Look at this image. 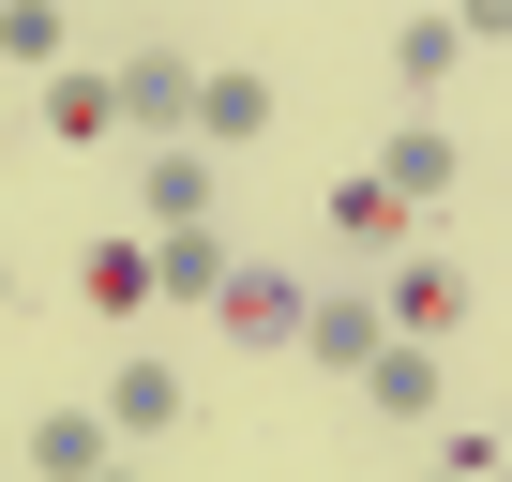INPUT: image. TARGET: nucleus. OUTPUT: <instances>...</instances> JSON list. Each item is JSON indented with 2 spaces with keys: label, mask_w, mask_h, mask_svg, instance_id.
Returning a JSON list of instances; mask_svg holds the SVG:
<instances>
[{
  "label": "nucleus",
  "mask_w": 512,
  "mask_h": 482,
  "mask_svg": "<svg viewBox=\"0 0 512 482\" xmlns=\"http://www.w3.org/2000/svg\"><path fill=\"white\" fill-rule=\"evenodd\" d=\"M76 302L91 317H136L151 302V241H91V257H76Z\"/></svg>",
  "instance_id": "9b49d317"
},
{
  "label": "nucleus",
  "mask_w": 512,
  "mask_h": 482,
  "mask_svg": "<svg viewBox=\"0 0 512 482\" xmlns=\"http://www.w3.org/2000/svg\"><path fill=\"white\" fill-rule=\"evenodd\" d=\"M106 422H121V437H166V422H181V362H151V347H136V362L106 377Z\"/></svg>",
  "instance_id": "9d476101"
},
{
  "label": "nucleus",
  "mask_w": 512,
  "mask_h": 482,
  "mask_svg": "<svg viewBox=\"0 0 512 482\" xmlns=\"http://www.w3.org/2000/svg\"><path fill=\"white\" fill-rule=\"evenodd\" d=\"M347 392H377V407H437V347H422V332H392V317H377V347H362V362H347Z\"/></svg>",
  "instance_id": "0eeeda50"
},
{
  "label": "nucleus",
  "mask_w": 512,
  "mask_h": 482,
  "mask_svg": "<svg viewBox=\"0 0 512 482\" xmlns=\"http://www.w3.org/2000/svg\"><path fill=\"white\" fill-rule=\"evenodd\" d=\"M121 121H136L151 151H181V136H196V61H166V46H136V61H121Z\"/></svg>",
  "instance_id": "f03ea898"
},
{
  "label": "nucleus",
  "mask_w": 512,
  "mask_h": 482,
  "mask_svg": "<svg viewBox=\"0 0 512 482\" xmlns=\"http://www.w3.org/2000/svg\"><path fill=\"white\" fill-rule=\"evenodd\" d=\"M302 302H317V287H302V272H272V257H241V272H226V302H211V317H226V332H241V347H302Z\"/></svg>",
  "instance_id": "f257e3e1"
},
{
  "label": "nucleus",
  "mask_w": 512,
  "mask_h": 482,
  "mask_svg": "<svg viewBox=\"0 0 512 482\" xmlns=\"http://www.w3.org/2000/svg\"><path fill=\"white\" fill-rule=\"evenodd\" d=\"M0 61H16V76H61V0H16V16H0Z\"/></svg>",
  "instance_id": "2eb2a0df"
},
{
  "label": "nucleus",
  "mask_w": 512,
  "mask_h": 482,
  "mask_svg": "<svg viewBox=\"0 0 512 482\" xmlns=\"http://www.w3.org/2000/svg\"><path fill=\"white\" fill-rule=\"evenodd\" d=\"M302 347H317V362L347 377V362L377 347V302H362V287H317V302H302Z\"/></svg>",
  "instance_id": "f8f14e48"
},
{
  "label": "nucleus",
  "mask_w": 512,
  "mask_h": 482,
  "mask_svg": "<svg viewBox=\"0 0 512 482\" xmlns=\"http://www.w3.org/2000/svg\"><path fill=\"white\" fill-rule=\"evenodd\" d=\"M46 136H61V151H106V136H121V76H76V61H61V76H46Z\"/></svg>",
  "instance_id": "6e6552de"
},
{
  "label": "nucleus",
  "mask_w": 512,
  "mask_h": 482,
  "mask_svg": "<svg viewBox=\"0 0 512 482\" xmlns=\"http://www.w3.org/2000/svg\"><path fill=\"white\" fill-rule=\"evenodd\" d=\"M226 272H241L226 211H211V226H151V287H166V302H226Z\"/></svg>",
  "instance_id": "20e7f679"
},
{
  "label": "nucleus",
  "mask_w": 512,
  "mask_h": 482,
  "mask_svg": "<svg viewBox=\"0 0 512 482\" xmlns=\"http://www.w3.org/2000/svg\"><path fill=\"white\" fill-rule=\"evenodd\" d=\"M317 226H332V241H362V257H407V196H392L377 166H347V181L317 196Z\"/></svg>",
  "instance_id": "39448f33"
},
{
  "label": "nucleus",
  "mask_w": 512,
  "mask_h": 482,
  "mask_svg": "<svg viewBox=\"0 0 512 482\" xmlns=\"http://www.w3.org/2000/svg\"><path fill=\"white\" fill-rule=\"evenodd\" d=\"M452 302H467L452 272H407V287H392V332H422V347H437V332H452Z\"/></svg>",
  "instance_id": "dca6fc26"
},
{
  "label": "nucleus",
  "mask_w": 512,
  "mask_h": 482,
  "mask_svg": "<svg viewBox=\"0 0 512 482\" xmlns=\"http://www.w3.org/2000/svg\"><path fill=\"white\" fill-rule=\"evenodd\" d=\"M136 211H151V226H211V211H226V151H196V136L151 151V166H136Z\"/></svg>",
  "instance_id": "7ed1b4c3"
},
{
  "label": "nucleus",
  "mask_w": 512,
  "mask_h": 482,
  "mask_svg": "<svg viewBox=\"0 0 512 482\" xmlns=\"http://www.w3.org/2000/svg\"><path fill=\"white\" fill-rule=\"evenodd\" d=\"M106 452H121V422H106V407H46V422H31V467H46V482H91Z\"/></svg>",
  "instance_id": "1a4fd4ad"
},
{
  "label": "nucleus",
  "mask_w": 512,
  "mask_h": 482,
  "mask_svg": "<svg viewBox=\"0 0 512 482\" xmlns=\"http://www.w3.org/2000/svg\"><path fill=\"white\" fill-rule=\"evenodd\" d=\"M392 76H407V91L467 76V16H407V31H392Z\"/></svg>",
  "instance_id": "ddd939ff"
},
{
  "label": "nucleus",
  "mask_w": 512,
  "mask_h": 482,
  "mask_svg": "<svg viewBox=\"0 0 512 482\" xmlns=\"http://www.w3.org/2000/svg\"><path fill=\"white\" fill-rule=\"evenodd\" d=\"M287 106H272V76H196V151H256Z\"/></svg>",
  "instance_id": "423d86ee"
},
{
  "label": "nucleus",
  "mask_w": 512,
  "mask_h": 482,
  "mask_svg": "<svg viewBox=\"0 0 512 482\" xmlns=\"http://www.w3.org/2000/svg\"><path fill=\"white\" fill-rule=\"evenodd\" d=\"M377 181H392V196L422 211V196L452 181V136H437V121H392V151H377Z\"/></svg>",
  "instance_id": "4468645a"
}]
</instances>
